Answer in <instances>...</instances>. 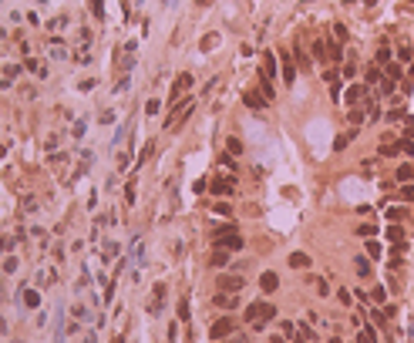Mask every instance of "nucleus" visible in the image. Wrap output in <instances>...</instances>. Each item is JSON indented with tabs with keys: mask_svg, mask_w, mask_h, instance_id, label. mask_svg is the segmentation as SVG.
I'll return each mask as SVG.
<instances>
[{
	"mask_svg": "<svg viewBox=\"0 0 414 343\" xmlns=\"http://www.w3.org/2000/svg\"><path fill=\"white\" fill-rule=\"evenodd\" d=\"M269 320H276V306L273 303H249L243 313V323H253V330H263Z\"/></svg>",
	"mask_w": 414,
	"mask_h": 343,
	"instance_id": "f257e3e1",
	"label": "nucleus"
},
{
	"mask_svg": "<svg viewBox=\"0 0 414 343\" xmlns=\"http://www.w3.org/2000/svg\"><path fill=\"white\" fill-rule=\"evenodd\" d=\"M192 108H195V104H192V98H179V101H175V108L168 111V118H165V128H168V132H175V128H179V125L192 115Z\"/></svg>",
	"mask_w": 414,
	"mask_h": 343,
	"instance_id": "f03ea898",
	"label": "nucleus"
},
{
	"mask_svg": "<svg viewBox=\"0 0 414 343\" xmlns=\"http://www.w3.org/2000/svg\"><path fill=\"white\" fill-rule=\"evenodd\" d=\"M209 192H213V195H233L236 192V178L233 175H216L213 182H209Z\"/></svg>",
	"mask_w": 414,
	"mask_h": 343,
	"instance_id": "7ed1b4c3",
	"label": "nucleus"
},
{
	"mask_svg": "<svg viewBox=\"0 0 414 343\" xmlns=\"http://www.w3.org/2000/svg\"><path fill=\"white\" fill-rule=\"evenodd\" d=\"M229 333H236V320L233 316H219V320L209 326V336H213V340H223V336H229Z\"/></svg>",
	"mask_w": 414,
	"mask_h": 343,
	"instance_id": "20e7f679",
	"label": "nucleus"
},
{
	"mask_svg": "<svg viewBox=\"0 0 414 343\" xmlns=\"http://www.w3.org/2000/svg\"><path fill=\"white\" fill-rule=\"evenodd\" d=\"M216 286H219V289H229V293H239V289L246 286V276H243V273H226V276L216 279Z\"/></svg>",
	"mask_w": 414,
	"mask_h": 343,
	"instance_id": "39448f33",
	"label": "nucleus"
},
{
	"mask_svg": "<svg viewBox=\"0 0 414 343\" xmlns=\"http://www.w3.org/2000/svg\"><path fill=\"white\" fill-rule=\"evenodd\" d=\"M243 104L253 111H263V108H269V98L263 91H243Z\"/></svg>",
	"mask_w": 414,
	"mask_h": 343,
	"instance_id": "423d86ee",
	"label": "nucleus"
},
{
	"mask_svg": "<svg viewBox=\"0 0 414 343\" xmlns=\"http://www.w3.org/2000/svg\"><path fill=\"white\" fill-rule=\"evenodd\" d=\"M243 236L233 233V236H216V249H226V253H236V249H243Z\"/></svg>",
	"mask_w": 414,
	"mask_h": 343,
	"instance_id": "0eeeda50",
	"label": "nucleus"
},
{
	"mask_svg": "<svg viewBox=\"0 0 414 343\" xmlns=\"http://www.w3.org/2000/svg\"><path fill=\"white\" fill-rule=\"evenodd\" d=\"M364 98H367V84H350V88L344 91V101H347V108H357Z\"/></svg>",
	"mask_w": 414,
	"mask_h": 343,
	"instance_id": "6e6552de",
	"label": "nucleus"
},
{
	"mask_svg": "<svg viewBox=\"0 0 414 343\" xmlns=\"http://www.w3.org/2000/svg\"><path fill=\"white\" fill-rule=\"evenodd\" d=\"M213 303L219 306V310H236V306H239V296L229 293V289H219V293L213 296Z\"/></svg>",
	"mask_w": 414,
	"mask_h": 343,
	"instance_id": "1a4fd4ad",
	"label": "nucleus"
},
{
	"mask_svg": "<svg viewBox=\"0 0 414 343\" xmlns=\"http://www.w3.org/2000/svg\"><path fill=\"white\" fill-rule=\"evenodd\" d=\"M192 81H195V78H192L189 71H182L179 78H175V88H172V101H179V98H182V94H185V91H189V88H192Z\"/></svg>",
	"mask_w": 414,
	"mask_h": 343,
	"instance_id": "9d476101",
	"label": "nucleus"
},
{
	"mask_svg": "<svg viewBox=\"0 0 414 343\" xmlns=\"http://www.w3.org/2000/svg\"><path fill=\"white\" fill-rule=\"evenodd\" d=\"M259 78H266V81L276 78V54H273V51L263 54V71H259Z\"/></svg>",
	"mask_w": 414,
	"mask_h": 343,
	"instance_id": "9b49d317",
	"label": "nucleus"
},
{
	"mask_svg": "<svg viewBox=\"0 0 414 343\" xmlns=\"http://www.w3.org/2000/svg\"><path fill=\"white\" fill-rule=\"evenodd\" d=\"M381 78H384V67L374 61V64L364 71V84H367V88H370V84H381Z\"/></svg>",
	"mask_w": 414,
	"mask_h": 343,
	"instance_id": "f8f14e48",
	"label": "nucleus"
},
{
	"mask_svg": "<svg viewBox=\"0 0 414 343\" xmlns=\"http://www.w3.org/2000/svg\"><path fill=\"white\" fill-rule=\"evenodd\" d=\"M276 286H280V276H276V273H263V276H259V289H263V293H273Z\"/></svg>",
	"mask_w": 414,
	"mask_h": 343,
	"instance_id": "ddd939ff",
	"label": "nucleus"
},
{
	"mask_svg": "<svg viewBox=\"0 0 414 343\" xmlns=\"http://www.w3.org/2000/svg\"><path fill=\"white\" fill-rule=\"evenodd\" d=\"M364 253H367L370 259H381V256H384V246L377 243V236H370L367 243H364Z\"/></svg>",
	"mask_w": 414,
	"mask_h": 343,
	"instance_id": "4468645a",
	"label": "nucleus"
},
{
	"mask_svg": "<svg viewBox=\"0 0 414 343\" xmlns=\"http://www.w3.org/2000/svg\"><path fill=\"white\" fill-rule=\"evenodd\" d=\"M327 61L330 64H340L344 54H340V41H327Z\"/></svg>",
	"mask_w": 414,
	"mask_h": 343,
	"instance_id": "2eb2a0df",
	"label": "nucleus"
},
{
	"mask_svg": "<svg viewBox=\"0 0 414 343\" xmlns=\"http://www.w3.org/2000/svg\"><path fill=\"white\" fill-rule=\"evenodd\" d=\"M283 81H286V84L296 81V67H293V57L290 54H283Z\"/></svg>",
	"mask_w": 414,
	"mask_h": 343,
	"instance_id": "dca6fc26",
	"label": "nucleus"
},
{
	"mask_svg": "<svg viewBox=\"0 0 414 343\" xmlns=\"http://www.w3.org/2000/svg\"><path fill=\"white\" fill-rule=\"evenodd\" d=\"M354 138H357V128H350V132H344V135H337V142H334V148H337V152H344V148H347V145L354 142Z\"/></svg>",
	"mask_w": 414,
	"mask_h": 343,
	"instance_id": "f3484780",
	"label": "nucleus"
},
{
	"mask_svg": "<svg viewBox=\"0 0 414 343\" xmlns=\"http://www.w3.org/2000/svg\"><path fill=\"white\" fill-rule=\"evenodd\" d=\"M370 323H374L377 330H387V310H377V306H374V313H370Z\"/></svg>",
	"mask_w": 414,
	"mask_h": 343,
	"instance_id": "a211bd4d",
	"label": "nucleus"
},
{
	"mask_svg": "<svg viewBox=\"0 0 414 343\" xmlns=\"http://www.w3.org/2000/svg\"><path fill=\"white\" fill-rule=\"evenodd\" d=\"M354 269H357V276H370V256H357Z\"/></svg>",
	"mask_w": 414,
	"mask_h": 343,
	"instance_id": "6ab92c4d",
	"label": "nucleus"
},
{
	"mask_svg": "<svg viewBox=\"0 0 414 343\" xmlns=\"http://www.w3.org/2000/svg\"><path fill=\"white\" fill-rule=\"evenodd\" d=\"M384 299H387V293H384V286H374L367 293V303H374V306H384Z\"/></svg>",
	"mask_w": 414,
	"mask_h": 343,
	"instance_id": "aec40b11",
	"label": "nucleus"
},
{
	"mask_svg": "<svg viewBox=\"0 0 414 343\" xmlns=\"http://www.w3.org/2000/svg\"><path fill=\"white\" fill-rule=\"evenodd\" d=\"M37 303H41V293H37V289H24V306H27V310H37Z\"/></svg>",
	"mask_w": 414,
	"mask_h": 343,
	"instance_id": "412c9836",
	"label": "nucleus"
},
{
	"mask_svg": "<svg viewBox=\"0 0 414 343\" xmlns=\"http://www.w3.org/2000/svg\"><path fill=\"white\" fill-rule=\"evenodd\" d=\"M290 266H293V269H306V266H310V256H306V253H293L290 256Z\"/></svg>",
	"mask_w": 414,
	"mask_h": 343,
	"instance_id": "4be33fe9",
	"label": "nucleus"
},
{
	"mask_svg": "<svg viewBox=\"0 0 414 343\" xmlns=\"http://www.w3.org/2000/svg\"><path fill=\"white\" fill-rule=\"evenodd\" d=\"M233 233H239V225H236V222H226V225H216L213 229V239L216 236H233Z\"/></svg>",
	"mask_w": 414,
	"mask_h": 343,
	"instance_id": "5701e85b",
	"label": "nucleus"
},
{
	"mask_svg": "<svg viewBox=\"0 0 414 343\" xmlns=\"http://www.w3.org/2000/svg\"><path fill=\"white\" fill-rule=\"evenodd\" d=\"M213 266H219V269L229 266V253H226V249H216V253H213Z\"/></svg>",
	"mask_w": 414,
	"mask_h": 343,
	"instance_id": "b1692460",
	"label": "nucleus"
},
{
	"mask_svg": "<svg viewBox=\"0 0 414 343\" xmlns=\"http://www.w3.org/2000/svg\"><path fill=\"white\" fill-rule=\"evenodd\" d=\"M397 178H401V182H411L414 178V165L411 162H407V165H397Z\"/></svg>",
	"mask_w": 414,
	"mask_h": 343,
	"instance_id": "393cba45",
	"label": "nucleus"
},
{
	"mask_svg": "<svg viewBox=\"0 0 414 343\" xmlns=\"http://www.w3.org/2000/svg\"><path fill=\"white\" fill-rule=\"evenodd\" d=\"M226 152H229V155H243V142H239V138H229V142H226Z\"/></svg>",
	"mask_w": 414,
	"mask_h": 343,
	"instance_id": "a878e982",
	"label": "nucleus"
},
{
	"mask_svg": "<svg viewBox=\"0 0 414 343\" xmlns=\"http://www.w3.org/2000/svg\"><path fill=\"white\" fill-rule=\"evenodd\" d=\"M152 152H155V142H148L145 148L138 152V162H135V165H142V162H148V158H152Z\"/></svg>",
	"mask_w": 414,
	"mask_h": 343,
	"instance_id": "bb28decb",
	"label": "nucleus"
},
{
	"mask_svg": "<svg viewBox=\"0 0 414 343\" xmlns=\"http://www.w3.org/2000/svg\"><path fill=\"white\" fill-rule=\"evenodd\" d=\"M387 239H394V243H404V229L397 225V222H394L391 229H387Z\"/></svg>",
	"mask_w": 414,
	"mask_h": 343,
	"instance_id": "cd10ccee",
	"label": "nucleus"
},
{
	"mask_svg": "<svg viewBox=\"0 0 414 343\" xmlns=\"http://www.w3.org/2000/svg\"><path fill=\"white\" fill-rule=\"evenodd\" d=\"M101 256H105V263H108V259H115V256H118V243H105Z\"/></svg>",
	"mask_w": 414,
	"mask_h": 343,
	"instance_id": "c85d7f7f",
	"label": "nucleus"
},
{
	"mask_svg": "<svg viewBox=\"0 0 414 343\" xmlns=\"http://www.w3.org/2000/svg\"><path fill=\"white\" fill-rule=\"evenodd\" d=\"M394 88H397V81H391L387 74L381 78V94H394Z\"/></svg>",
	"mask_w": 414,
	"mask_h": 343,
	"instance_id": "c756f323",
	"label": "nucleus"
},
{
	"mask_svg": "<svg viewBox=\"0 0 414 343\" xmlns=\"http://www.w3.org/2000/svg\"><path fill=\"white\" fill-rule=\"evenodd\" d=\"M374 61H377V64H381V67H387V64H391V51H387V47H381V51H377V57H374Z\"/></svg>",
	"mask_w": 414,
	"mask_h": 343,
	"instance_id": "7c9ffc66",
	"label": "nucleus"
},
{
	"mask_svg": "<svg viewBox=\"0 0 414 343\" xmlns=\"http://www.w3.org/2000/svg\"><path fill=\"white\" fill-rule=\"evenodd\" d=\"M357 236H364V239H370V236H377V229H374L370 222H364V225H357Z\"/></svg>",
	"mask_w": 414,
	"mask_h": 343,
	"instance_id": "2f4dec72",
	"label": "nucleus"
},
{
	"mask_svg": "<svg viewBox=\"0 0 414 343\" xmlns=\"http://www.w3.org/2000/svg\"><path fill=\"white\" fill-rule=\"evenodd\" d=\"M216 44H219V37H216V34H205V37H202V51H213Z\"/></svg>",
	"mask_w": 414,
	"mask_h": 343,
	"instance_id": "473e14b6",
	"label": "nucleus"
},
{
	"mask_svg": "<svg viewBox=\"0 0 414 343\" xmlns=\"http://www.w3.org/2000/svg\"><path fill=\"white\" fill-rule=\"evenodd\" d=\"M334 41H340V44L347 41V27L344 24H334Z\"/></svg>",
	"mask_w": 414,
	"mask_h": 343,
	"instance_id": "72a5a7b5",
	"label": "nucleus"
},
{
	"mask_svg": "<svg viewBox=\"0 0 414 343\" xmlns=\"http://www.w3.org/2000/svg\"><path fill=\"white\" fill-rule=\"evenodd\" d=\"M280 333H283V336H290V340H293V333H296V326H293L290 320H280Z\"/></svg>",
	"mask_w": 414,
	"mask_h": 343,
	"instance_id": "f704fd0d",
	"label": "nucleus"
},
{
	"mask_svg": "<svg viewBox=\"0 0 414 343\" xmlns=\"http://www.w3.org/2000/svg\"><path fill=\"white\" fill-rule=\"evenodd\" d=\"M293 57H296V64H300V67H310V57H306V51H300V47H296V51H293Z\"/></svg>",
	"mask_w": 414,
	"mask_h": 343,
	"instance_id": "c9c22d12",
	"label": "nucleus"
},
{
	"mask_svg": "<svg viewBox=\"0 0 414 343\" xmlns=\"http://www.w3.org/2000/svg\"><path fill=\"white\" fill-rule=\"evenodd\" d=\"M387 219H391V222H401V219H404V209H401V205H394V209H387Z\"/></svg>",
	"mask_w": 414,
	"mask_h": 343,
	"instance_id": "e433bc0d",
	"label": "nucleus"
},
{
	"mask_svg": "<svg viewBox=\"0 0 414 343\" xmlns=\"http://www.w3.org/2000/svg\"><path fill=\"white\" fill-rule=\"evenodd\" d=\"M354 74H357V61H354V57H350L347 64H344V78H354Z\"/></svg>",
	"mask_w": 414,
	"mask_h": 343,
	"instance_id": "4c0bfd02",
	"label": "nucleus"
},
{
	"mask_svg": "<svg viewBox=\"0 0 414 343\" xmlns=\"http://www.w3.org/2000/svg\"><path fill=\"white\" fill-rule=\"evenodd\" d=\"M384 74H387L391 81H397V78H401V67H397V64H387V67H384Z\"/></svg>",
	"mask_w": 414,
	"mask_h": 343,
	"instance_id": "58836bf2",
	"label": "nucleus"
},
{
	"mask_svg": "<svg viewBox=\"0 0 414 343\" xmlns=\"http://www.w3.org/2000/svg\"><path fill=\"white\" fill-rule=\"evenodd\" d=\"M219 162H223L229 172H236V162H233V155H229V152H223V155H219Z\"/></svg>",
	"mask_w": 414,
	"mask_h": 343,
	"instance_id": "ea45409f",
	"label": "nucleus"
},
{
	"mask_svg": "<svg viewBox=\"0 0 414 343\" xmlns=\"http://www.w3.org/2000/svg\"><path fill=\"white\" fill-rule=\"evenodd\" d=\"M91 11H94V17L101 21V17H105V4H101V0H91Z\"/></svg>",
	"mask_w": 414,
	"mask_h": 343,
	"instance_id": "a19ab883",
	"label": "nucleus"
},
{
	"mask_svg": "<svg viewBox=\"0 0 414 343\" xmlns=\"http://www.w3.org/2000/svg\"><path fill=\"white\" fill-rule=\"evenodd\" d=\"M401 202H414V188H411V185L401 188Z\"/></svg>",
	"mask_w": 414,
	"mask_h": 343,
	"instance_id": "79ce46f5",
	"label": "nucleus"
},
{
	"mask_svg": "<svg viewBox=\"0 0 414 343\" xmlns=\"http://www.w3.org/2000/svg\"><path fill=\"white\" fill-rule=\"evenodd\" d=\"M179 320H189V299H182V303H179Z\"/></svg>",
	"mask_w": 414,
	"mask_h": 343,
	"instance_id": "37998d69",
	"label": "nucleus"
},
{
	"mask_svg": "<svg viewBox=\"0 0 414 343\" xmlns=\"http://www.w3.org/2000/svg\"><path fill=\"white\" fill-rule=\"evenodd\" d=\"M350 122H354V125L364 122V108H354V111H350Z\"/></svg>",
	"mask_w": 414,
	"mask_h": 343,
	"instance_id": "c03bdc74",
	"label": "nucleus"
},
{
	"mask_svg": "<svg viewBox=\"0 0 414 343\" xmlns=\"http://www.w3.org/2000/svg\"><path fill=\"white\" fill-rule=\"evenodd\" d=\"M337 299H340L344 306H350V299H354V296H350V289H340V293H337Z\"/></svg>",
	"mask_w": 414,
	"mask_h": 343,
	"instance_id": "a18cd8bd",
	"label": "nucleus"
},
{
	"mask_svg": "<svg viewBox=\"0 0 414 343\" xmlns=\"http://www.w3.org/2000/svg\"><path fill=\"white\" fill-rule=\"evenodd\" d=\"M145 111H148V115H158V111H162V101H148Z\"/></svg>",
	"mask_w": 414,
	"mask_h": 343,
	"instance_id": "49530a36",
	"label": "nucleus"
},
{
	"mask_svg": "<svg viewBox=\"0 0 414 343\" xmlns=\"http://www.w3.org/2000/svg\"><path fill=\"white\" fill-rule=\"evenodd\" d=\"M387 118H391V122H401V118H404V108H394V111H387Z\"/></svg>",
	"mask_w": 414,
	"mask_h": 343,
	"instance_id": "de8ad7c7",
	"label": "nucleus"
},
{
	"mask_svg": "<svg viewBox=\"0 0 414 343\" xmlns=\"http://www.w3.org/2000/svg\"><path fill=\"white\" fill-rule=\"evenodd\" d=\"M317 293H320V296H327V293H330V286H327V279H317Z\"/></svg>",
	"mask_w": 414,
	"mask_h": 343,
	"instance_id": "09e8293b",
	"label": "nucleus"
},
{
	"mask_svg": "<svg viewBox=\"0 0 414 343\" xmlns=\"http://www.w3.org/2000/svg\"><path fill=\"white\" fill-rule=\"evenodd\" d=\"M71 313H74V320H88V310H84V306H74Z\"/></svg>",
	"mask_w": 414,
	"mask_h": 343,
	"instance_id": "8fccbe9b",
	"label": "nucleus"
},
{
	"mask_svg": "<svg viewBox=\"0 0 414 343\" xmlns=\"http://www.w3.org/2000/svg\"><path fill=\"white\" fill-rule=\"evenodd\" d=\"M125 188H128V192H125V199H128V202H135V178H132V182H128Z\"/></svg>",
	"mask_w": 414,
	"mask_h": 343,
	"instance_id": "3c124183",
	"label": "nucleus"
},
{
	"mask_svg": "<svg viewBox=\"0 0 414 343\" xmlns=\"http://www.w3.org/2000/svg\"><path fill=\"white\" fill-rule=\"evenodd\" d=\"M27 71H34V74H44V67L37 64V61H27Z\"/></svg>",
	"mask_w": 414,
	"mask_h": 343,
	"instance_id": "603ef678",
	"label": "nucleus"
},
{
	"mask_svg": "<svg viewBox=\"0 0 414 343\" xmlns=\"http://www.w3.org/2000/svg\"><path fill=\"white\" fill-rule=\"evenodd\" d=\"M17 269V259H4V273H14Z\"/></svg>",
	"mask_w": 414,
	"mask_h": 343,
	"instance_id": "864d4df0",
	"label": "nucleus"
},
{
	"mask_svg": "<svg viewBox=\"0 0 414 343\" xmlns=\"http://www.w3.org/2000/svg\"><path fill=\"white\" fill-rule=\"evenodd\" d=\"M11 246H14L11 239H0V253H11Z\"/></svg>",
	"mask_w": 414,
	"mask_h": 343,
	"instance_id": "5fc2aeb1",
	"label": "nucleus"
},
{
	"mask_svg": "<svg viewBox=\"0 0 414 343\" xmlns=\"http://www.w3.org/2000/svg\"><path fill=\"white\" fill-rule=\"evenodd\" d=\"M293 343H306V336H303V333H293Z\"/></svg>",
	"mask_w": 414,
	"mask_h": 343,
	"instance_id": "6e6d98bb",
	"label": "nucleus"
},
{
	"mask_svg": "<svg viewBox=\"0 0 414 343\" xmlns=\"http://www.w3.org/2000/svg\"><path fill=\"white\" fill-rule=\"evenodd\" d=\"M84 343H98V336H94V333H88V336H84Z\"/></svg>",
	"mask_w": 414,
	"mask_h": 343,
	"instance_id": "4d7b16f0",
	"label": "nucleus"
},
{
	"mask_svg": "<svg viewBox=\"0 0 414 343\" xmlns=\"http://www.w3.org/2000/svg\"><path fill=\"white\" fill-rule=\"evenodd\" d=\"M269 343H286V336H269Z\"/></svg>",
	"mask_w": 414,
	"mask_h": 343,
	"instance_id": "13d9d810",
	"label": "nucleus"
},
{
	"mask_svg": "<svg viewBox=\"0 0 414 343\" xmlns=\"http://www.w3.org/2000/svg\"><path fill=\"white\" fill-rule=\"evenodd\" d=\"M199 4H213V0H199Z\"/></svg>",
	"mask_w": 414,
	"mask_h": 343,
	"instance_id": "bf43d9fd",
	"label": "nucleus"
}]
</instances>
